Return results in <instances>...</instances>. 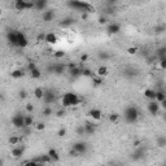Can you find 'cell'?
I'll list each match as a JSON object with an SVG mask.
<instances>
[{"label":"cell","instance_id":"e0dca14e","mask_svg":"<svg viewBox=\"0 0 166 166\" xmlns=\"http://www.w3.org/2000/svg\"><path fill=\"white\" fill-rule=\"evenodd\" d=\"M25 74H26L25 69H16V70H13V71L10 73V77L14 78V79H18V78L25 77Z\"/></svg>","mask_w":166,"mask_h":166},{"label":"cell","instance_id":"2e32d148","mask_svg":"<svg viewBox=\"0 0 166 166\" xmlns=\"http://www.w3.org/2000/svg\"><path fill=\"white\" fill-rule=\"evenodd\" d=\"M54 18V10L49 9V10H44L43 12V21L44 22H51Z\"/></svg>","mask_w":166,"mask_h":166},{"label":"cell","instance_id":"4fadbf2b","mask_svg":"<svg viewBox=\"0 0 166 166\" xmlns=\"http://www.w3.org/2000/svg\"><path fill=\"white\" fill-rule=\"evenodd\" d=\"M48 5L47 0H34V9L36 10H44Z\"/></svg>","mask_w":166,"mask_h":166},{"label":"cell","instance_id":"91938a15","mask_svg":"<svg viewBox=\"0 0 166 166\" xmlns=\"http://www.w3.org/2000/svg\"><path fill=\"white\" fill-rule=\"evenodd\" d=\"M1 99H3V96H1V93H0V100H1Z\"/></svg>","mask_w":166,"mask_h":166},{"label":"cell","instance_id":"f6af8a7d","mask_svg":"<svg viewBox=\"0 0 166 166\" xmlns=\"http://www.w3.org/2000/svg\"><path fill=\"white\" fill-rule=\"evenodd\" d=\"M18 96H20V99H26V96H27V92H26L25 90H21L20 92H18Z\"/></svg>","mask_w":166,"mask_h":166},{"label":"cell","instance_id":"5b68a950","mask_svg":"<svg viewBox=\"0 0 166 166\" xmlns=\"http://www.w3.org/2000/svg\"><path fill=\"white\" fill-rule=\"evenodd\" d=\"M47 70H48V73H53V74H56V75H61V74H64L65 70H66V65L62 64V62H54V64H52V65H48Z\"/></svg>","mask_w":166,"mask_h":166},{"label":"cell","instance_id":"b9f144b4","mask_svg":"<svg viewBox=\"0 0 166 166\" xmlns=\"http://www.w3.org/2000/svg\"><path fill=\"white\" fill-rule=\"evenodd\" d=\"M154 30H156V34H162L163 31H165V26H163V25H160V26H157Z\"/></svg>","mask_w":166,"mask_h":166},{"label":"cell","instance_id":"cb8c5ba5","mask_svg":"<svg viewBox=\"0 0 166 166\" xmlns=\"http://www.w3.org/2000/svg\"><path fill=\"white\" fill-rule=\"evenodd\" d=\"M144 96L147 99H149L150 101L154 100L156 99V90H152V88H147V90L144 91Z\"/></svg>","mask_w":166,"mask_h":166},{"label":"cell","instance_id":"9c48e42d","mask_svg":"<svg viewBox=\"0 0 166 166\" xmlns=\"http://www.w3.org/2000/svg\"><path fill=\"white\" fill-rule=\"evenodd\" d=\"M119 31H121V25H119L118 22H112L106 26V33H108L109 35H116Z\"/></svg>","mask_w":166,"mask_h":166},{"label":"cell","instance_id":"f546056e","mask_svg":"<svg viewBox=\"0 0 166 166\" xmlns=\"http://www.w3.org/2000/svg\"><path fill=\"white\" fill-rule=\"evenodd\" d=\"M29 73H30V75H31V78H33V79H39V78H42V71L38 69V67L30 70Z\"/></svg>","mask_w":166,"mask_h":166},{"label":"cell","instance_id":"ee69618b","mask_svg":"<svg viewBox=\"0 0 166 166\" xmlns=\"http://www.w3.org/2000/svg\"><path fill=\"white\" fill-rule=\"evenodd\" d=\"M136 52H137L136 47H130V48H127V53H129V54H135Z\"/></svg>","mask_w":166,"mask_h":166},{"label":"cell","instance_id":"ab89813d","mask_svg":"<svg viewBox=\"0 0 166 166\" xmlns=\"http://www.w3.org/2000/svg\"><path fill=\"white\" fill-rule=\"evenodd\" d=\"M65 56V52L64 51H56L53 53V57L54 59H62V57Z\"/></svg>","mask_w":166,"mask_h":166},{"label":"cell","instance_id":"7a4b0ae2","mask_svg":"<svg viewBox=\"0 0 166 166\" xmlns=\"http://www.w3.org/2000/svg\"><path fill=\"white\" fill-rule=\"evenodd\" d=\"M82 103V99L74 92H66L62 95L61 97V104L64 108H70V106L79 105Z\"/></svg>","mask_w":166,"mask_h":166},{"label":"cell","instance_id":"9f6ffc18","mask_svg":"<svg viewBox=\"0 0 166 166\" xmlns=\"http://www.w3.org/2000/svg\"><path fill=\"white\" fill-rule=\"evenodd\" d=\"M87 17H88V13H82V18H83V20H87Z\"/></svg>","mask_w":166,"mask_h":166},{"label":"cell","instance_id":"277c9868","mask_svg":"<svg viewBox=\"0 0 166 166\" xmlns=\"http://www.w3.org/2000/svg\"><path fill=\"white\" fill-rule=\"evenodd\" d=\"M123 116H124V121L127 123H135V122H137V119L140 117V112L135 105H130L124 109Z\"/></svg>","mask_w":166,"mask_h":166},{"label":"cell","instance_id":"44dd1931","mask_svg":"<svg viewBox=\"0 0 166 166\" xmlns=\"http://www.w3.org/2000/svg\"><path fill=\"white\" fill-rule=\"evenodd\" d=\"M156 59L161 60V59H165L166 57V47H160V48L156 51Z\"/></svg>","mask_w":166,"mask_h":166},{"label":"cell","instance_id":"ac0fdd59","mask_svg":"<svg viewBox=\"0 0 166 166\" xmlns=\"http://www.w3.org/2000/svg\"><path fill=\"white\" fill-rule=\"evenodd\" d=\"M35 162H38V163H44V165H47V163H51V158L48 157V154H42V156H38V157L35 158Z\"/></svg>","mask_w":166,"mask_h":166},{"label":"cell","instance_id":"d6986e66","mask_svg":"<svg viewBox=\"0 0 166 166\" xmlns=\"http://www.w3.org/2000/svg\"><path fill=\"white\" fill-rule=\"evenodd\" d=\"M23 153H25V149L22 147H14L12 149V156L14 158H20L21 156H23Z\"/></svg>","mask_w":166,"mask_h":166},{"label":"cell","instance_id":"d4e9b609","mask_svg":"<svg viewBox=\"0 0 166 166\" xmlns=\"http://www.w3.org/2000/svg\"><path fill=\"white\" fill-rule=\"evenodd\" d=\"M34 118L31 114H26L25 116V122H23V127H31L34 126Z\"/></svg>","mask_w":166,"mask_h":166},{"label":"cell","instance_id":"74e56055","mask_svg":"<svg viewBox=\"0 0 166 166\" xmlns=\"http://www.w3.org/2000/svg\"><path fill=\"white\" fill-rule=\"evenodd\" d=\"M75 134L79 135V136H82V135H86V134H84V127H83V124H79V126H77V129H75Z\"/></svg>","mask_w":166,"mask_h":166},{"label":"cell","instance_id":"bcb514c9","mask_svg":"<svg viewBox=\"0 0 166 166\" xmlns=\"http://www.w3.org/2000/svg\"><path fill=\"white\" fill-rule=\"evenodd\" d=\"M33 110H34V105H33V104H26V112H27V113H31Z\"/></svg>","mask_w":166,"mask_h":166},{"label":"cell","instance_id":"83f0119b","mask_svg":"<svg viewBox=\"0 0 166 166\" xmlns=\"http://www.w3.org/2000/svg\"><path fill=\"white\" fill-rule=\"evenodd\" d=\"M14 8L17 10H26V0H16Z\"/></svg>","mask_w":166,"mask_h":166},{"label":"cell","instance_id":"603a6c76","mask_svg":"<svg viewBox=\"0 0 166 166\" xmlns=\"http://www.w3.org/2000/svg\"><path fill=\"white\" fill-rule=\"evenodd\" d=\"M97 57L101 61H106V60H109L112 57V54L109 53L108 51H100V52H97Z\"/></svg>","mask_w":166,"mask_h":166},{"label":"cell","instance_id":"1f68e13d","mask_svg":"<svg viewBox=\"0 0 166 166\" xmlns=\"http://www.w3.org/2000/svg\"><path fill=\"white\" fill-rule=\"evenodd\" d=\"M73 23H74V18L67 17V18H65V20H62L61 22H60V26H62V27H67V26L73 25Z\"/></svg>","mask_w":166,"mask_h":166},{"label":"cell","instance_id":"8992f818","mask_svg":"<svg viewBox=\"0 0 166 166\" xmlns=\"http://www.w3.org/2000/svg\"><path fill=\"white\" fill-rule=\"evenodd\" d=\"M145 154H147V148L140 145V147L135 148L134 152L131 153V160L132 161H140L145 157Z\"/></svg>","mask_w":166,"mask_h":166},{"label":"cell","instance_id":"4dcf8cb0","mask_svg":"<svg viewBox=\"0 0 166 166\" xmlns=\"http://www.w3.org/2000/svg\"><path fill=\"white\" fill-rule=\"evenodd\" d=\"M44 91L46 90H43L42 87H36L35 90H34V96H35L36 99H39V100H42V99H43V95H44Z\"/></svg>","mask_w":166,"mask_h":166},{"label":"cell","instance_id":"680465c9","mask_svg":"<svg viewBox=\"0 0 166 166\" xmlns=\"http://www.w3.org/2000/svg\"><path fill=\"white\" fill-rule=\"evenodd\" d=\"M36 166H47V165H44V163H38Z\"/></svg>","mask_w":166,"mask_h":166},{"label":"cell","instance_id":"52a82bcc","mask_svg":"<svg viewBox=\"0 0 166 166\" xmlns=\"http://www.w3.org/2000/svg\"><path fill=\"white\" fill-rule=\"evenodd\" d=\"M23 122H25V114L16 113L14 116L12 117V124L16 129H18V130L23 129Z\"/></svg>","mask_w":166,"mask_h":166},{"label":"cell","instance_id":"f907efd6","mask_svg":"<svg viewBox=\"0 0 166 166\" xmlns=\"http://www.w3.org/2000/svg\"><path fill=\"white\" fill-rule=\"evenodd\" d=\"M56 116H57V117H64V116H65V110H64V109H62V110H59V112L56 113Z\"/></svg>","mask_w":166,"mask_h":166},{"label":"cell","instance_id":"94428289","mask_svg":"<svg viewBox=\"0 0 166 166\" xmlns=\"http://www.w3.org/2000/svg\"><path fill=\"white\" fill-rule=\"evenodd\" d=\"M0 16H1V9H0Z\"/></svg>","mask_w":166,"mask_h":166},{"label":"cell","instance_id":"4316f807","mask_svg":"<svg viewBox=\"0 0 166 166\" xmlns=\"http://www.w3.org/2000/svg\"><path fill=\"white\" fill-rule=\"evenodd\" d=\"M165 100H166L165 92H163V91H156V99H154V101H157L158 104H161L162 101H165Z\"/></svg>","mask_w":166,"mask_h":166},{"label":"cell","instance_id":"5bb4252c","mask_svg":"<svg viewBox=\"0 0 166 166\" xmlns=\"http://www.w3.org/2000/svg\"><path fill=\"white\" fill-rule=\"evenodd\" d=\"M88 116L91 117L92 119H96V121H99V119L101 118V116H103V112L100 110V109H91L90 112H88Z\"/></svg>","mask_w":166,"mask_h":166},{"label":"cell","instance_id":"d590c367","mask_svg":"<svg viewBox=\"0 0 166 166\" xmlns=\"http://www.w3.org/2000/svg\"><path fill=\"white\" fill-rule=\"evenodd\" d=\"M82 75L83 77H93V71L88 67H82Z\"/></svg>","mask_w":166,"mask_h":166},{"label":"cell","instance_id":"9a60e30c","mask_svg":"<svg viewBox=\"0 0 166 166\" xmlns=\"http://www.w3.org/2000/svg\"><path fill=\"white\" fill-rule=\"evenodd\" d=\"M48 157L51 158V162H57V161L60 160V154H59V152H57L56 149H53V148H51V149L48 150Z\"/></svg>","mask_w":166,"mask_h":166},{"label":"cell","instance_id":"6f0895ef","mask_svg":"<svg viewBox=\"0 0 166 166\" xmlns=\"http://www.w3.org/2000/svg\"><path fill=\"white\" fill-rule=\"evenodd\" d=\"M0 166H4V160L3 158H0Z\"/></svg>","mask_w":166,"mask_h":166},{"label":"cell","instance_id":"f1b7e54d","mask_svg":"<svg viewBox=\"0 0 166 166\" xmlns=\"http://www.w3.org/2000/svg\"><path fill=\"white\" fill-rule=\"evenodd\" d=\"M108 67L106 66H100V67H97V70H96V74H97V77H100V78H103V77H105V75H108Z\"/></svg>","mask_w":166,"mask_h":166},{"label":"cell","instance_id":"7bdbcfd3","mask_svg":"<svg viewBox=\"0 0 166 166\" xmlns=\"http://www.w3.org/2000/svg\"><path fill=\"white\" fill-rule=\"evenodd\" d=\"M34 126H35V129H36V130H39V131H40V130H43L44 127H46V124H44L43 122H38V123H35Z\"/></svg>","mask_w":166,"mask_h":166},{"label":"cell","instance_id":"7402d4cb","mask_svg":"<svg viewBox=\"0 0 166 166\" xmlns=\"http://www.w3.org/2000/svg\"><path fill=\"white\" fill-rule=\"evenodd\" d=\"M44 42H47V43H49V44H54L57 42V36H56V34H53V33H48V34H46V39H44Z\"/></svg>","mask_w":166,"mask_h":166},{"label":"cell","instance_id":"c3c4849f","mask_svg":"<svg viewBox=\"0 0 166 166\" xmlns=\"http://www.w3.org/2000/svg\"><path fill=\"white\" fill-rule=\"evenodd\" d=\"M106 22H108V21H106V17H103V16H101V17L99 18V23H100V25H105Z\"/></svg>","mask_w":166,"mask_h":166},{"label":"cell","instance_id":"6125c7cd","mask_svg":"<svg viewBox=\"0 0 166 166\" xmlns=\"http://www.w3.org/2000/svg\"><path fill=\"white\" fill-rule=\"evenodd\" d=\"M105 166H112V165H105Z\"/></svg>","mask_w":166,"mask_h":166},{"label":"cell","instance_id":"ba28073f","mask_svg":"<svg viewBox=\"0 0 166 166\" xmlns=\"http://www.w3.org/2000/svg\"><path fill=\"white\" fill-rule=\"evenodd\" d=\"M71 149H74L75 152L78 153V156H80V154H86V153H87L88 147H87V144H86L84 142H77V143L73 144Z\"/></svg>","mask_w":166,"mask_h":166},{"label":"cell","instance_id":"8d00e7d4","mask_svg":"<svg viewBox=\"0 0 166 166\" xmlns=\"http://www.w3.org/2000/svg\"><path fill=\"white\" fill-rule=\"evenodd\" d=\"M92 83H93V86H101L103 84V78H100V77H92Z\"/></svg>","mask_w":166,"mask_h":166},{"label":"cell","instance_id":"7dc6e473","mask_svg":"<svg viewBox=\"0 0 166 166\" xmlns=\"http://www.w3.org/2000/svg\"><path fill=\"white\" fill-rule=\"evenodd\" d=\"M160 66H161V69H165L166 67V57L160 60Z\"/></svg>","mask_w":166,"mask_h":166},{"label":"cell","instance_id":"db71d44e","mask_svg":"<svg viewBox=\"0 0 166 166\" xmlns=\"http://www.w3.org/2000/svg\"><path fill=\"white\" fill-rule=\"evenodd\" d=\"M87 59H88V56H87V54H82V56H80V61H82V62L87 61Z\"/></svg>","mask_w":166,"mask_h":166},{"label":"cell","instance_id":"30bf717a","mask_svg":"<svg viewBox=\"0 0 166 166\" xmlns=\"http://www.w3.org/2000/svg\"><path fill=\"white\" fill-rule=\"evenodd\" d=\"M148 112H149L150 114H153V116H156V114H158V112H160V104L157 103V101L152 100L148 103Z\"/></svg>","mask_w":166,"mask_h":166},{"label":"cell","instance_id":"11a10c76","mask_svg":"<svg viewBox=\"0 0 166 166\" xmlns=\"http://www.w3.org/2000/svg\"><path fill=\"white\" fill-rule=\"evenodd\" d=\"M70 156H73V157H78V153L75 152L74 149H70Z\"/></svg>","mask_w":166,"mask_h":166},{"label":"cell","instance_id":"816d5d0a","mask_svg":"<svg viewBox=\"0 0 166 166\" xmlns=\"http://www.w3.org/2000/svg\"><path fill=\"white\" fill-rule=\"evenodd\" d=\"M44 39H46V34H39V35H38V40L39 42H40V40L44 42Z\"/></svg>","mask_w":166,"mask_h":166},{"label":"cell","instance_id":"681fc988","mask_svg":"<svg viewBox=\"0 0 166 166\" xmlns=\"http://www.w3.org/2000/svg\"><path fill=\"white\" fill-rule=\"evenodd\" d=\"M35 67H36L35 62H29V65H27V69H29V71H30V70H33V69H35Z\"/></svg>","mask_w":166,"mask_h":166},{"label":"cell","instance_id":"ffe728a7","mask_svg":"<svg viewBox=\"0 0 166 166\" xmlns=\"http://www.w3.org/2000/svg\"><path fill=\"white\" fill-rule=\"evenodd\" d=\"M123 74H124V77H127V78H134L137 75V70L134 69V67H127V69H124Z\"/></svg>","mask_w":166,"mask_h":166},{"label":"cell","instance_id":"d6a6232c","mask_svg":"<svg viewBox=\"0 0 166 166\" xmlns=\"http://www.w3.org/2000/svg\"><path fill=\"white\" fill-rule=\"evenodd\" d=\"M156 144H157V147H160V148H165V145H166V137L165 136H158L157 137V140H156Z\"/></svg>","mask_w":166,"mask_h":166},{"label":"cell","instance_id":"836d02e7","mask_svg":"<svg viewBox=\"0 0 166 166\" xmlns=\"http://www.w3.org/2000/svg\"><path fill=\"white\" fill-rule=\"evenodd\" d=\"M109 122H112V123H117V122L119 121V114L118 113H110L108 117Z\"/></svg>","mask_w":166,"mask_h":166},{"label":"cell","instance_id":"f5cc1de1","mask_svg":"<svg viewBox=\"0 0 166 166\" xmlns=\"http://www.w3.org/2000/svg\"><path fill=\"white\" fill-rule=\"evenodd\" d=\"M142 145V140H136V142H134V148H137Z\"/></svg>","mask_w":166,"mask_h":166},{"label":"cell","instance_id":"6da1fadb","mask_svg":"<svg viewBox=\"0 0 166 166\" xmlns=\"http://www.w3.org/2000/svg\"><path fill=\"white\" fill-rule=\"evenodd\" d=\"M7 40L9 42V44L14 47H20V48H25L29 44V39L26 38V35L21 31L17 30H9L7 33Z\"/></svg>","mask_w":166,"mask_h":166},{"label":"cell","instance_id":"f35d334b","mask_svg":"<svg viewBox=\"0 0 166 166\" xmlns=\"http://www.w3.org/2000/svg\"><path fill=\"white\" fill-rule=\"evenodd\" d=\"M42 114H43L44 117H49L52 114V108L51 106H46V108L42 110Z\"/></svg>","mask_w":166,"mask_h":166},{"label":"cell","instance_id":"e575fe53","mask_svg":"<svg viewBox=\"0 0 166 166\" xmlns=\"http://www.w3.org/2000/svg\"><path fill=\"white\" fill-rule=\"evenodd\" d=\"M21 143V137L20 136H16V135H13V136L9 137V144L10 145H18Z\"/></svg>","mask_w":166,"mask_h":166},{"label":"cell","instance_id":"8fae6325","mask_svg":"<svg viewBox=\"0 0 166 166\" xmlns=\"http://www.w3.org/2000/svg\"><path fill=\"white\" fill-rule=\"evenodd\" d=\"M42 100L46 104H52L56 101V96H54V93L52 92V91H44V95H43Z\"/></svg>","mask_w":166,"mask_h":166},{"label":"cell","instance_id":"60d3db41","mask_svg":"<svg viewBox=\"0 0 166 166\" xmlns=\"http://www.w3.org/2000/svg\"><path fill=\"white\" fill-rule=\"evenodd\" d=\"M65 135H66V129H64V127L57 131V136H59V137H64Z\"/></svg>","mask_w":166,"mask_h":166},{"label":"cell","instance_id":"484cf974","mask_svg":"<svg viewBox=\"0 0 166 166\" xmlns=\"http://www.w3.org/2000/svg\"><path fill=\"white\" fill-rule=\"evenodd\" d=\"M70 75H71L73 78H77V77H80L82 75V67H79L77 65L75 67H73V69H70Z\"/></svg>","mask_w":166,"mask_h":166},{"label":"cell","instance_id":"7c38bea8","mask_svg":"<svg viewBox=\"0 0 166 166\" xmlns=\"http://www.w3.org/2000/svg\"><path fill=\"white\" fill-rule=\"evenodd\" d=\"M83 127H84L86 135H92L93 132L96 131V124L93 123V122H86V123L83 124Z\"/></svg>","mask_w":166,"mask_h":166},{"label":"cell","instance_id":"3957f363","mask_svg":"<svg viewBox=\"0 0 166 166\" xmlns=\"http://www.w3.org/2000/svg\"><path fill=\"white\" fill-rule=\"evenodd\" d=\"M66 5L69 8L74 10H78V12L82 13H90L92 12V5L87 1H78V0H71V1H67Z\"/></svg>","mask_w":166,"mask_h":166}]
</instances>
